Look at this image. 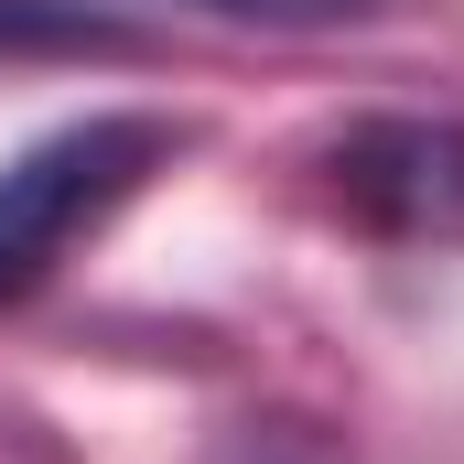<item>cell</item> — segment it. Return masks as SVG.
<instances>
[{"label":"cell","instance_id":"cell-1","mask_svg":"<svg viewBox=\"0 0 464 464\" xmlns=\"http://www.w3.org/2000/svg\"><path fill=\"white\" fill-rule=\"evenodd\" d=\"M173 151H184V119L162 109H87L44 130L33 151H11L0 162V314L33 303Z\"/></svg>","mask_w":464,"mask_h":464},{"label":"cell","instance_id":"cell-2","mask_svg":"<svg viewBox=\"0 0 464 464\" xmlns=\"http://www.w3.org/2000/svg\"><path fill=\"white\" fill-rule=\"evenodd\" d=\"M324 184L378 237H464V119H356L324 140Z\"/></svg>","mask_w":464,"mask_h":464},{"label":"cell","instance_id":"cell-3","mask_svg":"<svg viewBox=\"0 0 464 464\" xmlns=\"http://www.w3.org/2000/svg\"><path fill=\"white\" fill-rule=\"evenodd\" d=\"M0 54H109V65H130L140 33L87 11V0H0Z\"/></svg>","mask_w":464,"mask_h":464},{"label":"cell","instance_id":"cell-4","mask_svg":"<svg viewBox=\"0 0 464 464\" xmlns=\"http://www.w3.org/2000/svg\"><path fill=\"white\" fill-rule=\"evenodd\" d=\"M184 11H217V22H259V33H346V22H378L389 0H184Z\"/></svg>","mask_w":464,"mask_h":464}]
</instances>
